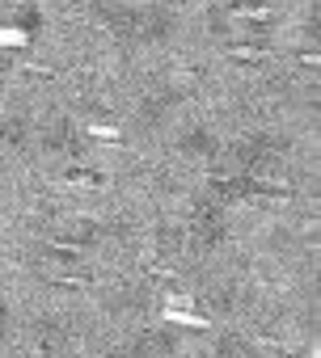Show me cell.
<instances>
[{
	"instance_id": "obj_1",
	"label": "cell",
	"mask_w": 321,
	"mask_h": 358,
	"mask_svg": "<svg viewBox=\"0 0 321 358\" xmlns=\"http://www.w3.org/2000/svg\"><path fill=\"white\" fill-rule=\"evenodd\" d=\"M0 329H5V308H0Z\"/></svg>"
}]
</instances>
